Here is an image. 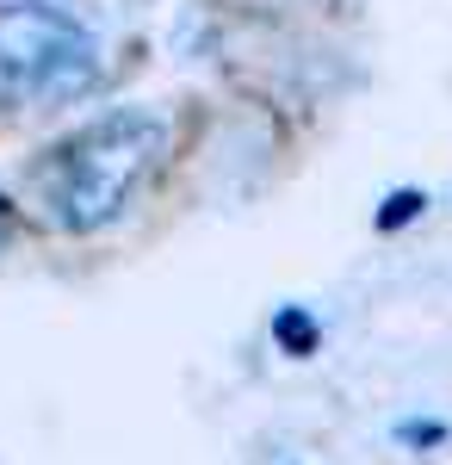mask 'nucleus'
<instances>
[{"label": "nucleus", "mask_w": 452, "mask_h": 465, "mask_svg": "<svg viewBox=\"0 0 452 465\" xmlns=\"http://www.w3.org/2000/svg\"><path fill=\"white\" fill-rule=\"evenodd\" d=\"M273 335H279V348H285V354H310V348H316V322L304 317L298 304H285V311L273 317Z\"/></svg>", "instance_id": "obj_3"}, {"label": "nucleus", "mask_w": 452, "mask_h": 465, "mask_svg": "<svg viewBox=\"0 0 452 465\" xmlns=\"http://www.w3.org/2000/svg\"><path fill=\"white\" fill-rule=\"evenodd\" d=\"M6 242H13V212L0 205V249H6Z\"/></svg>", "instance_id": "obj_5"}, {"label": "nucleus", "mask_w": 452, "mask_h": 465, "mask_svg": "<svg viewBox=\"0 0 452 465\" xmlns=\"http://www.w3.org/2000/svg\"><path fill=\"white\" fill-rule=\"evenodd\" d=\"M421 212V193H397V199H384V212H378V223L390 230V223H409V217Z\"/></svg>", "instance_id": "obj_4"}, {"label": "nucleus", "mask_w": 452, "mask_h": 465, "mask_svg": "<svg viewBox=\"0 0 452 465\" xmlns=\"http://www.w3.org/2000/svg\"><path fill=\"white\" fill-rule=\"evenodd\" d=\"M168 124L142 106H118L93 118L87 131H74L56 149L50 174H44V205L63 230H100L124 212V199L142 186V174L162 162Z\"/></svg>", "instance_id": "obj_1"}, {"label": "nucleus", "mask_w": 452, "mask_h": 465, "mask_svg": "<svg viewBox=\"0 0 452 465\" xmlns=\"http://www.w3.org/2000/svg\"><path fill=\"white\" fill-rule=\"evenodd\" d=\"M100 69L93 32L44 0H13L0 6V81L19 94H74Z\"/></svg>", "instance_id": "obj_2"}]
</instances>
